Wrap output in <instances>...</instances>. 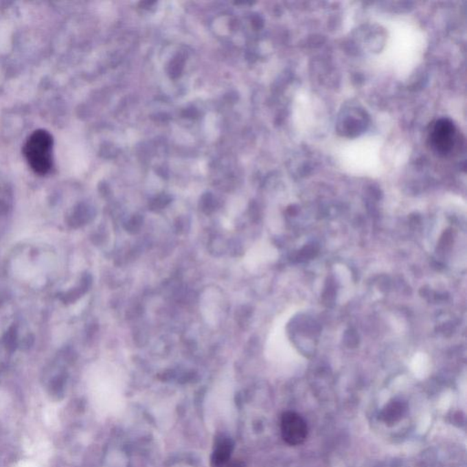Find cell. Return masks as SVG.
<instances>
[{"label":"cell","instance_id":"cell-1","mask_svg":"<svg viewBox=\"0 0 467 467\" xmlns=\"http://www.w3.org/2000/svg\"><path fill=\"white\" fill-rule=\"evenodd\" d=\"M54 137L46 130H34L27 139L23 147L25 158L36 174L44 175L54 166Z\"/></svg>","mask_w":467,"mask_h":467},{"label":"cell","instance_id":"cell-2","mask_svg":"<svg viewBox=\"0 0 467 467\" xmlns=\"http://www.w3.org/2000/svg\"><path fill=\"white\" fill-rule=\"evenodd\" d=\"M457 128L448 119H440L431 128L430 146L440 155L451 154L457 144Z\"/></svg>","mask_w":467,"mask_h":467},{"label":"cell","instance_id":"cell-3","mask_svg":"<svg viewBox=\"0 0 467 467\" xmlns=\"http://www.w3.org/2000/svg\"><path fill=\"white\" fill-rule=\"evenodd\" d=\"M280 430L283 440L290 446H299L307 439V422L295 411H288L282 414Z\"/></svg>","mask_w":467,"mask_h":467},{"label":"cell","instance_id":"cell-4","mask_svg":"<svg viewBox=\"0 0 467 467\" xmlns=\"http://www.w3.org/2000/svg\"><path fill=\"white\" fill-rule=\"evenodd\" d=\"M276 250L266 243H258L251 247L244 255L243 264L249 271H254L265 264L271 262L276 258Z\"/></svg>","mask_w":467,"mask_h":467},{"label":"cell","instance_id":"cell-5","mask_svg":"<svg viewBox=\"0 0 467 467\" xmlns=\"http://www.w3.org/2000/svg\"><path fill=\"white\" fill-rule=\"evenodd\" d=\"M233 450L234 443L231 439L227 437L216 439L212 457H211V466H226L231 458Z\"/></svg>","mask_w":467,"mask_h":467},{"label":"cell","instance_id":"cell-6","mask_svg":"<svg viewBox=\"0 0 467 467\" xmlns=\"http://www.w3.org/2000/svg\"><path fill=\"white\" fill-rule=\"evenodd\" d=\"M407 411V405L405 402H391L383 409L382 413H380V418L386 424L394 425L405 416Z\"/></svg>","mask_w":467,"mask_h":467},{"label":"cell","instance_id":"cell-7","mask_svg":"<svg viewBox=\"0 0 467 467\" xmlns=\"http://www.w3.org/2000/svg\"><path fill=\"white\" fill-rule=\"evenodd\" d=\"M183 65V60L182 58H177L176 60L173 61L171 66V75L172 77L176 78L179 76L181 71H182Z\"/></svg>","mask_w":467,"mask_h":467},{"label":"cell","instance_id":"cell-8","mask_svg":"<svg viewBox=\"0 0 467 467\" xmlns=\"http://www.w3.org/2000/svg\"><path fill=\"white\" fill-rule=\"evenodd\" d=\"M229 467H244V466L241 463L235 462L229 464Z\"/></svg>","mask_w":467,"mask_h":467}]
</instances>
